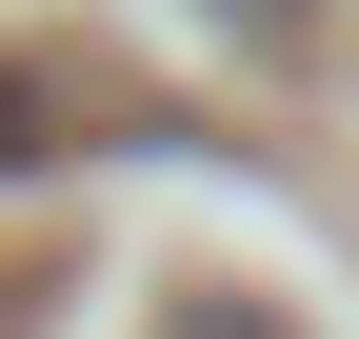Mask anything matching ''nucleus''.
<instances>
[{
    "label": "nucleus",
    "instance_id": "1",
    "mask_svg": "<svg viewBox=\"0 0 359 339\" xmlns=\"http://www.w3.org/2000/svg\"><path fill=\"white\" fill-rule=\"evenodd\" d=\"M180 339H280V319H259V300H180Z\"/></svg>",
    "mask_w": 359,
    "mask_h": 339
},
{
    "label": "nucleus",
    "instance_id": "2",
    "mask_svg": "<svg viewBox=\"0 0 359 339\" xmlns=\"http://www.w3.org/2000/svg\"><path fill=\"white\" fill-rule=\"evenodd\" d=\"M0 160H20V100H0Z\"/></svg>",
    "mask_w": 359,
    "mask_h": 339
}]
</instances>
